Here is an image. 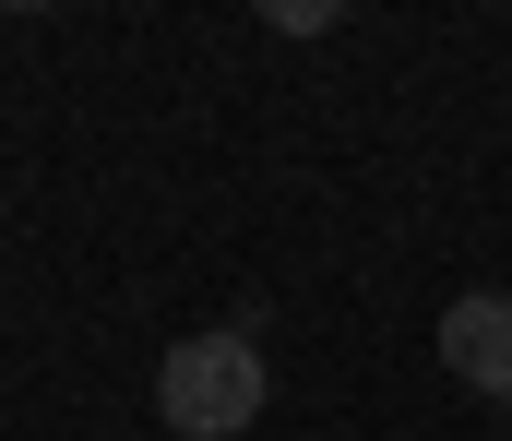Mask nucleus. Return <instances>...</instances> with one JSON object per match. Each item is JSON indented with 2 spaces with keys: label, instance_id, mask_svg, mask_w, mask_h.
Listing matches in <instances>:
<instances>
[{
  "label": "nucleus",
  "instance_id": "obj_1",
  "mask_svg": "<svg viewBox=\"0 0 512 441\" xmlns=\"http://www.w3.org/2000/svg\"><path fill=\"white\" fill-rule=\"evenodd\" d=\"M155 418L179 441H239L262 418V346L227 322V334H179L155 358Z\"/></svg>",
  "mask_w": 512,
  "mask_h": 441
},
{
  "label": "nucleus",
  "instance_id": "obj_2",
  "mask_svg": "<svg viewBox=\"0 0 512 441\" xmlns=\"http://www.w3.org/2000/svg\"><path fill=\"white\" fill-rule=\"evenodd\" d=\"M441 370H453L465 394L512 406V298H453V310H441Z\"/></svg>",
  "mask_w": 512,
  "mask_h": 441
}]
</instances>
